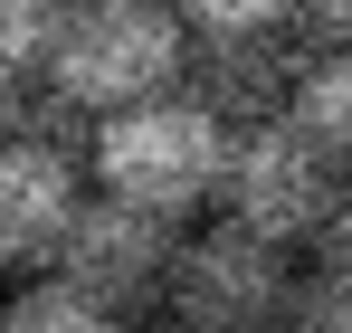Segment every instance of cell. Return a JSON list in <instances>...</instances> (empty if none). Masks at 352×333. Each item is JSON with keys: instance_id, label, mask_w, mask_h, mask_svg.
<instances>
[{"instance_id": "2", "label": "cell", "mask_w": 352, "mask_h": 333, "mask_svg": "<svg viewBox=\"0 0 352 333\" xmlns=\"http://www.w3.org/2000/svg\"><path fill=\"white\" fill-rule=\"evenodd\" d=\"M86 162L105 181V200H133L153 219H190L200 200H219V171H229V124L200 105V96H153V105H124L96 124Z\"/></svg>"}, {"instance_id": "10", "label": "cell", "mask_w": 352, "mask_h": 333, "mask_svg": "<svg viewBox=\"0 0 352 333\" xmlns=\"http://www.w3.org/2000/svg\"><path fill=\"white\" fill-rule=\"evenodd\" d=\"M67 0H0V76H48Z\"/></svg>"}, {"instance_id": "15", "label": "cell", "mask_w": 352, "mask_h": 333, "mask_svg": "<svg viewBox=\"0 0 352 333\" xmlns=\"http://www.w3.org/2000/svg\"><path fill=\"white\" fill-rule=\"evenodd\" d=\"M124 333H181V324H172V314H162V324H124Z\"/></svg>"}, {"instance_id": "6", "label": "cell", "mask_w": 352, "mask_h": 333, "mask_svg": "<svg viewBox=\"0 0 352 333\" xmlns=\"http://www.w3.org/2000/svg\"><path fill=\"white\" fill-rule=\"evenodd\" d=\"M76 153L67 143H19L0 133V267H48L67 219H76Z\"/></svg>"}, {"instance_id": "9", "label": "cell", "mask_w": 352, "mask_h": 333, "mask_svg": "<svg viewBox=\"0 0 352 333\" xmlns=\"http://www.w3.org/2000/svg\"><path fill=\"white\" fill-rule=\"evenodd\" d=\"M0 333H124V314H105L96 295H76L58 277H38L19 295H0Z\"/></svg>"}, {"instance_id": "7", "label": "cell", "mask_w": 352, "mask_h": 333, "mask_svg": "<svg viewBox=\"0 0 352 333\" xmlns=\"http://www.w3.org/2000/svg\"><path fill=\"white\" fill-rule=\"evenodd\" d=\"M295 76H305V57L286 48V29L276 39H210V48H190L181 96H200L229 133H248V124H286Z\"/></svg>"}, {"instance_id": "4", "label": "cell", "mask_w": 352, "mask_h": 333, "mask_svg": "<svg viewBox=\"0 0 352 333\" xmlns=\"http://www.w3.org/2000/svg\"><path fill=\"white\" fill-rule=\"evenodd\" d=\"M333 191H343V171L324 162V153H314L295 124H248V133H229L219 200H229V219H238V228H257V238L295 248V238H314V228H324Z\"/></svg>"}, {"instance_id": "11", "label": "cell", "mask_w": 352, "mask_h": 333, "mask_svg": "<svg viewBox=\"0 0 352 333\" xmlns=\"http://www.w3.org/2000/svg\"><path fill=\"white\" fill-rule=\"evenodd\" d=\"M172 19L190 29V48H210V39H276L286 0H172Z\"/></svg>"}, {"instance_id": "12", "label": "cell", "mask_w": 352, "mask_h": 333, "mask_svg": "<svg viewBox=\"0 0 352 333\" xmlns=\"http://www.w3.org/2000/svg\"><path fill=\"white\" fill-rule=\"evenodd\" d=\"M276 333H352V286H333V277H295Z\"/></svg>"}, {"instance_id": "5", "label": "cell", "mask_w": 352, "mask_h": 333, "mask_svg": "<svg viewBox=\"0 0 352 333\" xmlns=\"http://www.w3.org/2000/svg\"><path fill=\"white\" fill-rule=\"evenodd\" d=\"M172 248H181L172 219H153V210H133V200H76L48 277L76 286V295H96L105 314H143V305H162Z\"/></svg>"}, {"instance_id": "1", "label": "cell", "mask_w": 352, "mask_h": 333, "mask_svg": "<svg viewBox=\"0 0 352 333\" xmlns=\"http://www.w3.org/2000/svg\"><path fill=\"white\" fill-rule=\"evenodd\" d=\"M190 76V29L172 19V0H67L58 48H48V86L76 114H124L153 105Z\"/></svg>"}, {"instance_id": "14", "label": "cell", "mask_w": 352, "mask_h": 333, "mask_svg": "<svg viewBox=\"0 0 352 333\" xmlns=\"http://www.w3.org/2000/svg\"><path fill=\"white\" fill-rule=\"evenodd\" d=\"M286 19H314V29H343L352 39V0H286Z\"/></svg>"}, {"instance_id": "3", "label": "cell", "mask_w": 352, "mask_h": 333, "mask_svg": "<svg viewBox=\"0 0 352 333\" xmlns=\"http://www.w3.org/2000/svg\"><path fill=\"white\" fill-rule=\"evenodd\" d=\"M295 295V257L276 238H257V228H200V238H181L172 248V277H162V314L181 333H276Z\"/></svg>"}, {"instance_id": "13", "label": "cell", "mask_w": 352, "mask_h": 333, "mask_svg": "<svg viewBox=\"0 0 352 333\" xmlns=\"http://www.w3.org/2000/svg\"><path fill=\"white\" fill-rule=\"evenodd\" d=\"M314 277L352 286V181L333 191V210H324V228H314Z\"/></svg>"}, {"instance_id": "8", "label": "cell", "mask_w": 352, "mask_h": 333, "mask_svg": "<svg viewBox=\"0 0 352 333\" xmlns=\"http://www.w3.org/2000/svg\"><path fill=\"white\" fill-rule=\"evenodd\" d=\"M286 124L324 153L333 171H352V48H324V57H305V76H295V105Z\"/></svg>"}]
</instances>
